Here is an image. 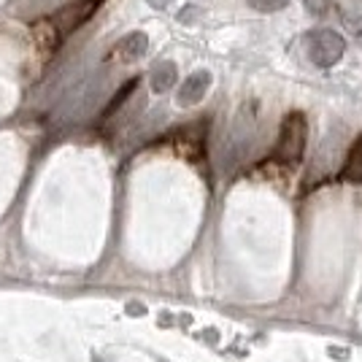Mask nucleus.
Returning <instances> with one entry per match:
<instances>
[{
	"label": "nucleus",
	"instance_id": "nucleus-1",
	"mask_svg": "<svg viewBox=\"0 0 362 362\" xmlns=\"http://www.w3.org/2000/svg\"><path fill=\"white\" fill-rule=\"evenodd\" d=\"M305 141H308V122H305L300 111H289L284 122H281L279 141H276V149H273L271 160L276 165L295 168L303 160Z\"/></svg>",
	"mask_w": 362,
	"mask_h": 362
},
{
	"label": "nucleus",
	"instance_id": "nucleus-2",
	"mask_svg": "<svg viewBox=\"0 0 362 362\" xmlns=\"http://www.w3.org/2000/svg\"><path fill=\"white\" fill-rule=\"evenodd\" d=\"M308 57L317 68H332L335 62L344 57L346 52V41L344 35L335 30H317L308 35Z\"/></svg>",
	"mask_w": 362,
	"mask_h": 362
},
{
	"label": "nucleus",
	"instance_id": "nucleus-3",
	"mask_svg": "<svg viewBox=\"0 0 362 362\" xmlns=\"http://www.w3.org/2000/svg\"><path fill=\"white\" fill-rule=\"evenodd\" d=\"M106 0H71L68 6H62L57 14L52 16L54 19V25H57V30L62 33V38L68 35V33L78 30L84 22H90V16L103 6Z\"/></svg>",
	"mask_w": 362,
	"mask_h": 362
},
{
	"label": "nucleus",
	"instance_id": "nucleus-4",
	"mask_svg": "<svg viewBox=\"0 0 362 362\" xmlns=\"http://www.w3.org/2000/svg\"><path fill=\"white\" fill-rule=\"evenodd\" d=\"M209 87H211V74L209 71H195L192 76L184 78V84L179 87V95H176V103L181 108L197 106L206 98Z\"/></svg>",
	"mask_w": 362,
	"mask_h": 362
},
{
	"label": "nucleus",
	"instance_id": "nucleus-5",
	"mask_svg": "<svg viewBox=\"0 0 362 362\" xmlns=\"http://www.w3.org/2000/svg\"><path fill=\"white\" fill-rule=\"evenodd\" d=\"M149 52V35L146 33H127L119 44L111 49V60L117 62H136Z\"/></svg>",
	"mask_w": 362,
	"mask_h": 362
},
{
	"label": "nucleus",
	"instance_id": "nucleus-6",
	"mask_svg": "<svg viewBox=\"0 0 362 362\" xmlns=\"http://www.w3.org/2000/svg\"><path fill=\"white\" fill-rule=\"evenodd\" d=\"M338 179L346 181V184H362V133L354 138V144H351V149H349L346 163L341 168Z\"/></svg>",
	"mask_w": 362,
	"mask_h": 362
},
{
	"label": "nucleus",
	"instance_id": "nucleus-7",
	"mask_svg": "<svg viewBox=\"0 0 362 362\" xmlns=\"http://www.w3.org/2000/svg\"><path fill=\"white\" fill-rule=\"evenodd\" d=\"M33 38H35L38 49H44V52H54L62 41V33L57 30L54 19H38V22H33Z\"/></svg>",
	"mask_w": 362,
	"mask_h": 362
},
{
	"label": "nucleus",
	"instance_id": "nucleus-8",
	"mask_svg": "<svg viewBox=\"0 0 362 362\" xmlns=\"http://www.w3.org/2000/svg\"><path fill=\"white\" fill-rule=\"evenodd\" d=\"M151 92H157V95H163L168 92L170 87H176V81H179V71H176V62H157L154 65V71H151Z\"/></svg>",
	"mask_w": 362,
	"mask_h": 362
},
{
	"label": "nucleus",
	"instance_id": "nucleus-9",
	"mask_svg": "<svg viewBox=\"0 0 362 362\" xmlns=\"http://www.w3.org/2000/svg\"><path fill=\"white\" fill-rule=\"evenodd\" d=\"M303 6H305V11L314 16V19H330L338 11L335 0H303Z\"/></svg>",
	"mask_w": 362,
	"mask_h": 362
},
{
	"label": "nucleus",
	"instance_id": "nucleus-10",
	"mask_svg": "<svg viewBox=\"0 0 362 362\" xmlns=\"http://www.w3.org/2000/svg\"><path fill=\"white\" fill-rule=\"evenodd\" d=\"M136 87H138V78H130V81H127V84L119 90V95H114V100L108 103V108H106V114H103V117H111V114H114V111H117V108H119L122 103L130 98V92L136 90Z\"/></svg>",
	"mask_w": 362,
	"mask_h": 362
},
{
	"label": "nucleus",
	"instance_id": "nucleus-11",
	"mask_svg": "<svg viewBox=\"0 0 362 362\" xmlns=\"http://www.w3.org/2000/svg\"><path fill=\"white\" fill-rule=\"evenodd\" d=\"M249 6H252L255 11H262V14H273V11L287 8L289 0H249Z\"/></svg>",
	"mask_w": 362,
	"mask_h": 362
},
{
	"label": "nucleus",
	"instance_id": "nucleus-12",
	"mask_svg": "<svg viewBox=\"0 0 362 362\" xmlns=\"http://www.w3.org/2000/svg\"><path fill=\"white\" fill-rule=\"evenodd\" d=\"M170 0H149V6H154V8H165Z\"/></svg>",
	"mask_w": 362,
	"mask_h": 362
},
{
	"label": "nucleus",
	"instance_id": "nucleus-13",
	"mask_svg": "<svg viewBox=\"0 0 362 362\" xmlns=\"http://www.w3.org/2000/svg\"><path fill=\"white\" fill-rule=\"evenodd\" d=\"M357 38H360V41H362V28H360V30H357Z\"/></svg>",
	"mask_w": 362,
	"mask_h": 362
}]
</instances>
